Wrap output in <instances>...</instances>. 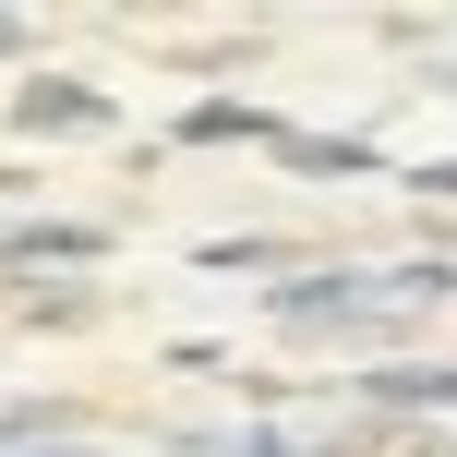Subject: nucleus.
<instances>
[{
    "instance_id": "f257e3e1",
    "label": "nucleus",
    "mask_w": 457,
    "mask_h": 457,
    "mask_svg": "<svg viewBox=\"0 0 457 457\" xmlns=\"http://www.w3.org/2000/svg\"><path fill=\"white\" fill-rule=\"evenodd\" d=\"M85 120H109L85 85H37V96H24V133H85Z\"/></svg>"
},
{
    "instance_id": "f03ea898",
    "label": "nucleus",
    "mask_w": 457,
    "mask_h": 457,
    "mask_svg": "<svg viewBox=\"0 0 457 457\" xmlns=\"http://www.w3.org/2000/svg\"><path fill=\"white\" fill-rule=\"evenodd\" d=\"M0 253H12V265H24V253H96V228H12Z\"/></svg>"
},
{
    "instance_id": "7ed1b4c3",
    "label": "nucleus",
    "mask_w": 457,
    "mask_h": 457,
    "mask_svg": "<svg viewBox=\"0 0 457 457\" xmlns=\"http://www.w3.org/2000/svg\"><path fill=\"white\" fill-rule=\"evenodd\" d=\"M386 397H457V373H373Z\"/></svg>"
},
{
    "instance_id": "20e7f679",
    "label": "nucleus",
    "mask_w": 457,
    "mask_h": 457,
    "mask_svg": "<svg viewBox=\"0 0 457 457\" xmlns=\"http://www.w3.org/2000/svg\"><path fill=\"white\" fill-rule=\"evenodd\" d=\"M421 193H457V157H434V169H421Z\"/></svg>"
}]
</instances>
